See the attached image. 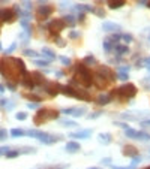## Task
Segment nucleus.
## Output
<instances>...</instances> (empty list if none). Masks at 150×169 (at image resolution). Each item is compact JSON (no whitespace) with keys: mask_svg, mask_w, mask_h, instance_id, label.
I'll use <instances>...</instances> for the list:
<instances>
[{"mask_svg":"<svg viewBox=\"0 0 150 169\" xmlns=\"http://www.w3.org/2000/svg\"><path fill=\"white\" fill-rule=\"evenodd\" d=\"M24 135H26V132L23 129H12L11 130V136H14V138H20V136H24Z\"/></svg>","mask_w":150,"mask_h":169,"instance_id":"nucleus-22","label":"nucleus"},{"mask_svg":"<svg viewBox=\"0 0 150 169\" xmlns=\"http://www.w3.org/2000/svg\"><path fill=\"white\" fill-rule=\"evenodd\" d=\"M99 114H101V112H96V114H92V115H89V117H90V118H96Z\"/></svg>","mask_w":150,"mask_h":169,"instance_id":"nucleus-50","label":"nucleus"},{"mask_svg":"<svg viewBox=\"0 0 150 169\" xmlns=\"http://www.w3.org/2000/svg\"><path fill=\"white\" fill-rule=\"evenodd\" d=\"M15 18H17V14L14 9H9V8L0 9V23H12Z\"/></svg>","mask_w":150,"mask_h":169,"instance_id":"nucleus-9","label":"nucleus"},{"mask_svg":"<svg viewBox=\"0 0 150 169\" xmlns=\"http://www.w3.org/2000/svg\"><path fill=\"white\" fill-rule=\"evenodd\" d=\"M128 70H129V66H123L119 69V72H126V74H128Z\"/></svg>","mask_w":150,"mask_h":169,"instance_id":"nucleus-48","label":"nucleus"},{"mask_svg":"<svg viewBox=\"0 0 150 169\" xmlns=\"http://www.w3.org/2000/svg\"><path fill=\"white\" fill-rule=\"evenodd\" d=\"M72 109L74 108H65V109H62V112L63 114H72Z\"/></svg>","mask_w":150,"mask_h":169,"instance_id":"nucleus-47","label":"nucleus"},{"mask_svg":"<svg viewBox=\"0 0 150 169\" xmlns=\"http://www.w3.org/2000/svg\"><path fill=\"white\" fill-rule=\"evenodd\" d=\"M26 97H27L29 100H33V102H41V100H42V99H41L39 96H36V94H27Z\"/></svg>","mask_w":150,"mask_h":169,"instance_id":"nucleus-33","label":"nucleus"},{"mask_svg":"<svg viewBox=\"0 0 150 169\" xmlns=\"http://www.w3.org/2000/svg\"><path fill=\"white\" fill-rule=\"evenodd\" d=\"M96 75H98V77H101V78H102L104 81H107L108 84H111V83L116 81V75H114V72H112L108 66H99V67H98Z\"/></svg>","mask_w":150,"mask_h":169,"instance_id":"nucleus-7","label":"nucleus"},{"mask_svg":"<svg viewBox=\"0 0 150 169\" xmlns=\"http://www.w3.org/2000/svg\"><path fill=\"white\" fill-rule=\"evenodd\" d=\"M0 49H2V43H0Z\"/></svg>","mask_w":150,"mask_h":169,"instance_id":"nucleus-59","label":"nucleus"},{"mask_svg":"<svg viewBox=\"0 0 150 169\" xmlns=\"http://www.w3.org/2000/svg\"><path fill=\"white\" fill-rule=\"evenodd\" d=\"M86 114V109L84 108H74L72 109V115L74 117H83Z\"/></svg>","mask_w":150,"mask_h":169,"instance_id":"nucleus-24","label":"nucleus"},{"mask_svg":"<svg viewBox=\"0 0 150 169\" xmlns=\"http://www.w3.org/2000/svg\"><path fill=\"white\" fill-rule=\"evenodd\" d=\"M8 88H9L11 91H15V90H17V87H15L14 83H8Z\"/></svg>","mask_w":150,"mask_h":169,"instance_id":"nucleus-46","label":"nucleus"},{"mask_svg":"<svg viewBox=\"0 0 150 169\" xmlns=\"http://www.w3.org/2000/svg\"><path fill=\"white\" fill-rule=\"evenodd\" d=\"M63 21H65V23H69L71 27H74L75 26V18L72 17V15H65V17H63Z\"/></svg>","mask_w":150,"mask_h":169,"instance_id":"nucleus-28","label":"nucleus"},{"mask_svg":"<svg viewBox=\"0 0 150 169\" xmlns=\"http://www.w3.org/2000/svg\"><path fill=\"white\" fill-rule=\"evenodd\" d=\"M119 74H120V75H119V78H120L122 81H126V80H128V77H129L126 72H119Z\"/></svg>","mask_w":150,"mask_h":169,"instance_id":"nucleus-41","label":"nucleus"},{"mask_svg":"<svg viewBox=\"0 0 150 169\" xmlns=\"http://www.w3.org/2000/svg\"><path fill=\"white\" fill-rule=\"evenodd\" d=\"M102 30L104 32H119L120 30V26L116 24V23H111V21H107L102 24Z\"/></svg>","mask_w":150,"mask_h":169,"instance_id":"nucleus-13","label":"nucleus"},{"mask_svg":"<svg viewBox=\"0 0 150 169\" xmlns=\"http://www.w3.org/2000/svg\"><path fill=\"white\" fill-rule=\"evenodd\" d=\"M39 141L44 142V144H53V142L57 141V138H54V136H51V135H48V133H44V136H42Z\"/></svg>","mask_w":150,"mask_h":169,"instance_id":"nucleus-19","label":"nucleus"},{"mask_svg":"<svg viewBox=\"0 0 150 169\" xmlns=\"http://www.w3.org/2000/svg\"><path fill=\"white\" fill-rule=\"evenodd\" d=\"M123 154H125L126 157H137V156H138V150H137L134 145H126V147L123 148Z\"/></svg>","mask_w":150,"mask_h":169,"instance_id":"nucleus-12","label":"nucleus"},{"mask_svg":"<svg viewBox=\"0 0 150 169\" xmlns=\"http://www.w3.org/2000/svg\"><path fill=\"white\" fill-rule=\"evenodd\" d=\"M90 135H92V130H81L77 133H71V136L77 138V139H87V138H90Z\"/></svg>","mask_w":150,"mask_h":169,"instance_id":"nucleus-15","label":"nucleus"},{"mask_svg":"<svg viewBox=\"0 0 150 169\" xmlns=\"http://www.w3.org/2000/svg\"><path fill=\"white\" fill-rule=\"evenodd\" d=\"M125 135L128 138H132V139H141V141H149L150 139V133L146 132H140V130H135V129H125Z\"/></svg>","mask_w":150,"mask_h":169,"instance_id":"nucleus-8","label":"nucleus"},{"mask_svg":"<svg viewBox=\"0 0 150 169\" xmlns=\"http://www.w3.org/2000/svg\"><path fill=\"white\" fill-rule=\"evenodd\" d=\"M122 39H123L126 43L132 42V36H131V35H123V36H122Z\"/></svg>","mask_w":150,"mask_h":169,"instance_id":"nucleus-40","label":"nucleus"},{"mask_svg":"<svg viewBox=\"0 0 150 169\" xmlns=\"http://www.w3.org/2000/svg\"><path fill=\"white\" fill-rule=\"evenodd\" d=\"M104 48H105L107 52H110V51L114 49V43H111L110 41H105V42H104Z\"/></svg>","mask_w":150,"mask_h":169,"instance_id":"nucleus-29","label":"nucleus"},{"mask_svg":"<svg viewBox=\"0 0 150 169\" xmlns=\"http://www.w3.org/2000/svg\"><path fill=\"white\" fill-rule=\"evenodd\" d=\"M35 64H36V66H42V67H45V66H48V64H50V61H48V60H35Z\"/></svg>","mask_w":150,"mask_h":169,"instance_id":"nucleus-32","label":"nucleus"},{"mask_svg":"<svg viewBox=\"0 0 150 169\" xmlns=\"http://www.w3.org/2000/svg\"><path fill=\"white\" fill-rule=\"evenodd\" d=\"M78 36H80V32H75V30H72V32L69 33V38H71V39H77Z\"/></svg>","mask_w":150,"mask_h":169,"instance_id":"nucleus-42","label":"nucleus"},{"mask_svg":"<svg viewBox=\"0 0 150 169\" xmlns=\"http://www.w3.org/2000/svg\"><path fill=\"white\" fill-rule=\"evenodd\" d=\"M59 58H60V61H62L63 64H66V66H69V64H71V58H69V57H65V55H60Z\"/></svg>","mask_w":150,"mask_h":169,"instance_id":"nucleus-35","label":"nucleus"},{"mask_svg":"<svg viewBox=\"0 0 150 169\" xmlns=\"http://www.w3.org/2000/svg\"><path fill=\"white\" fill-rule=\"evenodd\" d=\"M0 74L9 83L17 84L27 74V69H26V64H24V61L21 58L6 57V58L0 60Z\"/></svg>","mask_w":150,"mask_h":169,"instance_id":"nucleus-1","label":"nucleus"},{"mask_svg":"<svg viewBox=\"0 0 150 169\" xmlns=\"http://www.w3.org/2000/svg\"><path fill=\"white\" fill-rule=\"evenodd\" d=\"M93 12H95L98 17H102V18L105 17V12H104V9H101V8H95V9H93Z\"/></svg>","mask_w":150,"mask_h":169,"instance_id":"nucleus-34","label":"nucleus"},{"mask_svg":"<svg viewBox=\"0 0 150 169\" xmlns=\"http://www.w3.org/2000/svg\"><path fill=\"white\" fill-rule=\"evenodd\" d=\"M39 2H41V3H45V2H47V0H39Z\"/></svg>","mask_w":150,"mask_h":169,"instance_id":"nucleus-56","label":"nucleus"},{"mask_svg":"<svg viewBox=\"0 0 150 169\" xmlns=\"http://www.w3.org/2000/svg\"><path fill=\"white\" fill-rule=\"evenodd\" d=\"M0 91H5V87H3L2 84H0Z\"/></svg>","mask_w":150,"mask_h":169,"instance_id":"nucleus-54","label":"nucleus"},{"mask_svg":"<svg viewBox=\"0 0 150 169\" xmlns=\"http://www.w3.org/2000/svg\"><path fill=\"white\" fill-rule=\"evenodd\" d=\"M137 94V87L134 84H125L116 90H112L110 97H123V99H131Z\"/></svg>","mask_w":150,"mask_h":169,"instance_id":"nucleus-5","label":"nucleus"},{"mask_svg":"<svg viewBox=\"0 0 150 169\" xmlns=\"http://www.w3.org/2000/svg\"><path fill=\"white\" fill-rule=\"evenodd\" d=\"M60 124H62V126H66V127H75V126H77V123H75V121H71V120L60 121Z\"/></svg>","mask_w":150,"mask_h":169,"instance_id":"nucleus-30","label":"nucleus"},{"mask_svg":"<svg viewBox=\"0 0 150 169\" xmlns=\"http://www.w3.org/2000/svg\"><path fill=\"white\" fill-rule=\"evenodd\" d=\"M114 52L117 55H125L129 52V48H128V45H114Z\"/></svg>","mask_w":150,"mask_h":169,"instance_id":"nucleus-16","label":"nucleus"},{"mask_svg":"<svg viewBox=\"0 0 150 169\" xmlns=\"http://www.w3.org/2000/svg\"><path fill=\"white\" fill-rule=\"evenodd\" d=\"M57 77H59V78H60V77H63V72H62V70H59V72H57Z\"/></svg>","mask_w":150,"mask_h":169,"instance_id":"nucleus-52","label":"nucleus"},{"mask_svg":"<svg viewBox=\"0 0 150 169\" xmlns=\"http://www.w3.org/2000/svg\"><path fill=\"white\" fill-rule=\"evenodd\" d=\"M65 150H66L68 153H77V151H80V144H78V142H75V141L66 142Z\"/></svg>","mask_w":150,"mask_h":169,"instance_id":"nucleus-14","label":"nucleus"},{"mask_svg":"<svg viewBox=\"0 0 150 169\" xmlns=\"http://www.w3.org/2000/svg\"><path fill=\"white\" fill-rule=\"evenodd\" d=\"M107 41H110L111 43H117L120 41V36L119 35H112V36H110V39H107Z\"/></svg>","mask_w":150,"mask_h":169,"instance_id":"nucleus-36","label":"nucleus"},{"mask_svg":"<svg viewBox=\"0 0 150 169\" xmlns=\"http://www.w3.org/2000/svg\"><path fill=\"white\" fill-rule=\"evenodd\" d=\"M60 93H63L65 96H71V97H74V99H81V100H86V102H90L92 100V97H90V94L86 91V90H83V88H77L75 85H62V91Z\"/></svg>","mask_w":150,"mask_h":169,"instance_id":"nucleus-3","label":"nucleus"},{"mask_svg":"<svg viewBox=\"0 0 150 169\" xmlns=\"http://www.w3.org/2000/svg\"><path fill=\"white\" fill-rule=\"evenodd\" d=\"M6 133H8V132H6L5 129H2V127H0V141H3V139L6 138Z\"/></svg>","mask_w":150,"mask_h":169,"instance_id":"nucleus-44","label":"nucleus"},{"mask_svg":"<svg viewBox=\"0 0 150 169\" xmlns=\"http://www.w3.org/2000/svg\"><path fill=\"white\" fill-rule=\"evenodd\" d=\"M141 126H150V120H147V121H141Z\"/></svg>","mask_w":150,"mask_h":169,"instance_id":"nucleus-49","label":"nucleus"},{"mask_svg":"<svg viewBox=\"0 0 150 169\" xmlns=\"http://www.w3.org/2000/svg\"><path fill=\"white\" fill-rule=\"evenodd\" d=\"M147 169H150V166H149V168H147Z\"/></svg>","mask_w":150,"mask_h":169,"instance_id":"nucleus-60","label":"nucleus"},{"mask_svg":"<svg viewBox=\"0 0 150 169\" xmlns=\"http://www.w3.org/2000/svg\"><path fill=\"white\" fill-rule=\"evenodd\" d=\"M149 88H150V85H149Z\"/></svg>","mask_w":150,"mask_h":169,"instance_id":"nucleus-61","label":"nucleus"},{"mask_svg":"<svg viewBox=\"0 0 150 169\" xmlns=\"http://www.w3.org/2000/svg\"><path fill=\"white\" fill-rule=\"evenodd\" d=\"M71 84H80L86 88L93 84V75L87 69V66H84L83 63L77 64V77L74 80H71Z\"/></svg>","mask_w":150,"mask_h":169,"instance_id":"nucleus-2","label":"nucleus"},{"mask_svg":"<svg viewBox=\"0 0 150 169\" xmlns=\"http://www.w3.org/2000/svg\"><path fill=\"white\" fill-rule=\"evenodd\" d=\"M27 106H29V108H36L38 105L36 103H30V102H29V105H27Z\"/></svg>","mask_w":150,"mask_h":169,"instance_id":"nucleus-51","label":"nucleus"},{"mask_svg":"<svg viewBox=\"0 0 150 169\" xmlns=\"http://www.w3.org/2000/svg\"><path fill=\"white\" fill-rule=\"evenodd\" d=\"M112 169H131V168H120V166H119V168H112Z\"/></svg>","mask_w":150,"mask_h":169,"instance_id":"nucleus-55","label":"nucleus"},{"mask_svg":"<svg viewBox=\"0 0 150 169\" xmlns=\"http://www.w3.org/2000/svg\"><path fill=\"white\" fill-rule=\"evenodd\" d=\"M66 27V23L63 21V18H57V20H53L50 24H48V30L50 33L54 36V38H59V33Z\"/></svg>","mask_w":150,"mask_h":169,"instance_id":"nucleus-6","label":"nucleus"},{"mask_svg":"<svg viewBox=\"0 0 150 169\" xmlns=\"http://www.w3.org/2000/svg\"><path fill=\"white\" fill-rule=\"evenodd\" d=\"M96 63V60H95V57L93 55H87L84 60H83V64L84 66H89V64H95Z\"/></svg>","mask_w":150,"mask_h":169,"instance_id":"nucleus-25","label":"nucleus"},{"mask_svg":"<svg viewBox=\"0 0 150 169\" xmlns=\"http://www.w3.org/2000/svg\"><path fill=\"white\" fill-rule=\"evenodd\" d=\"M8 151H9V147H6V145L0 147V156H2V154H6Z\"/></svg>","mask_w":150,"mask_h":169,"instance_id":"nucleus-43","label":"nucleus"},{"mask_svg":"<svg viewBox=\"0 0 150 169\" xmlns=\"http://www.w3.org/2000/svg\"><path fill=\"white\" fill-rule=\"evenodd\" d=\"M21 6H23L24 11H27V12L32 11V2H30V0H23V2H21Z\"/></svg>","mask_w":150,"mask_h":169,"instance_id":"nucleus-27","label":"nucleus"},{"mask_svg":"<svg viewBox=\"0 0 150 169\" xmlns=\"http://www.w3.org/2000/svg\"><path fill=\"white\" fill-rule=\"evenodd\" d=\"M98 139H99L102 144H110V141H111V136H110L108 133H101Z\"/></svg>","mask_w":150,"mask_h":169,"instance_id":"nucleus-23","label":"nucleus"},{"mask_svg":"<svg viewBox=\"0 0 150 169\" xmlns=\"http://www.w3.org/2000/svg\"><path fill=\"white\" fill-rule=\"evenodd\" d=\"M26 135H27V136H30V138H36V139H41V138L44 136V132H39V130H29Z\"/></svg>","mask_w":150,"mask_h":169,"instance_id":"nucleus-20","label":"nucleus"},{"mask_svg":"<svg viewBox=\"0 0 150 169\" xmlns=\"http://www.w3.org/2000/svg\"><path fill=\"white\" fill-rule=\"evenodd\" d=\"M53 12H54V6H51V5H42V6L36 11L38 18H39V20H45V18H48Z\"/></svg>","mask_w":150,"mask_h":169,"instance_id":"nucleus-11","label":"nucleus"},{"mask_svg":"<svg viewBox=\"0 0 150 169\" xmlns=\"http://www.w3.org/2000/svg\"><path fill=\"white\" fill-rule=\"evenodd\" d=\"M89 169H99V168H89Z\"/></svg>","mask_w":150,"mask_h":169,"instance_id":"nucleus-58","label":"nucleus"},{"mask_svg":"<svg viewBox=\"0 0 150 169\" xmlns=\"http://www.w3.org/2000/svg\"><path fill=\"white\" fill-rule=\"evenodd\" d=\"M140 5H147V3H146V0H140Z\"/></svg>","mask_w":150,"mask_h":169,"instance_id":"nucleus-53","label":"nucleus"},{"mask_svg":"<svg viewBox=\"0 0 150 169\" xmlns=\"http://www.w3.org/2000/svg\"><path fill=\"white\" fill-rule=\"evenodd\" d=\"M143 61H144V63H141V64H140V67H141V66H146V67H150V57H149V58H144Z\"/></svg>","mask_w":150,"mask_h":169,"instance_id":"nucleus-45","label":"nucleus"},{"mask_svg":"<svg viewBox=\"0 0 150 169\" xmlns=\"http://www.w3.org/2000/svg\"><path fill=\"white\" fill-rule=\"evenodd\" d=\"M24 54H26V55H29V57H36L38 55V52L32 51V49H24Z\"/></svg>","mask_w":150,"mask_h":169,"instance_id":"nucleus-38","label":"nucleus"},{"mask_svg":"<svg viewBox=\"0 0 150 169\" xmlns=\"http://www.w3.org/2000/svg\"><path fill=\"white\" fill-rule=\"evenodd\" d=\"M45 84L44 85V90L51 96V97H56L60 91H62V85L59 84V83H53V81H45Z\"/></svg>","mask_w":150,"mask_h":169,"instance_id":"nucleus-10","label":"nucleus"},{"mask_svg":"<svg viewBox=\"0 0 150 169\" xmlns=\"http://www.w3.org/2000/svg\"><path fill=\"white\" fill-rule=\"evenodd\" d=\"M57 117H59V112L57 111H54L51 108H42V109L38 111L36 115L33 117V121H35L36 126H39L42 123H48L50 120H56Z\"/></svg>","mask_w":150,"mask_h":169,"instance_id":"nucleus-4","label":"nucleus"},{"mask_svg":"<svg viewBox=\"0 0 150 169\" xmlns=\"http://www.w3.org/2000/svg\"><path fill=\"white\" fill-rule=\"evenodd\" d=\"M110 102H111V97L108 94H99L98 99H96V103L98 105H102V106L107 105V103H110Z\"/></svg>","mask_w":150,"mask_h":169,"instance_id":"nucleus-17","label":"nucleus"},{"mask_svg":"<svg viewBox=\"0 0 150 169\" xmlns=\"http://www.w3.org/2000/svg\"><path fill=\"white\" fill-rule=\"evenodd\" d=\"M107 3H108V6H110L111 9H119V8H122L126 2H125V0H107Z\"/></svg>","mask_w":150,"mask_h":169,"instance_id":"nucleus-18","label":"nucleus"},{"mask_svg":"<svg viewBox=\"0 0 150 169\" xmlns=\"http://www.w3.org/2000/svg\"><path fill=\"white\" fill-rule=\"evenodd\" d=\"M15 48H17V43L14 42L9 48H8V49H5V52H6V54H11V52H14V51H15Z\"/></svg>","mask_w":150,"mask_h":169,"instance_id":"nucleus-37","label":"nucleus"},{"mask_svg":"<svg viewBox=\"0 0 150 169\" xmlns=\"http://www.w3.org/2000/svg\"><path fill=\"white\" fill-rule=\"evenodd\" d=\"M5 156H6L8 159H14V157H18V156H20V151H18V150H9Z\"/></svg>","mask_w":150,"mask_h":169,"instance_id":"nucleus-26","label":"nucleus"},{"mask_svg":"<svg viewBox=\"0 0 150 169\" xmlns=\"http://www.w3.org/2000/svg\"><path fill=\"white\" fill-rule=\"evenodd\" d=\"M15 117H17V120H26L27 118V114L26 112H18Z\"/></svg>","mask_w":150,"mask_h":169,"instance_id":"nucleus-39","label":"nucleus"},{"mask_svg":"<svg viewBox=\"0 0 150 169\" xmlns=\"http://www.w3.org/2000/svg\"><path fill=\"white\" fill-rule=\"evenodd\" d=\"M3 2H8V0H0V3H3Z\"/></svg>","mask_w":150,"mask_h":169,"instance_id":"nucleus-57","label":"nucleus"},{"mask_svg":"<svg viewBox=\"0 0 150 169\" xmlns=\"http://www.w3.org/2000/svg\"><path fill=\"white\" fill-rule=\"evenodd\" d=\"M42 54H44V55H47L50 60H54V58H56V52H54V51H51L50 48H42Z\"/></svg>","mask_w":150,"mask_h":169,"instance_id":"nucleus-21","label":"nucleus"},{"mask_svg":"<svg viewBox=\"0 0 150 169\" xmlns=\"http://www.w3.org/2000/svg\"><path fill=\"white\" fill-rule=\"evenodd\" d=\"M20 38H21V42L26 43L29 41V38H30V33H29V32H23V33L20 35Z\"/></svg>","mask_w":150,"mask_h":169,"instance_id":"nucleus-31","label":"nucleus"}]
</instances>
